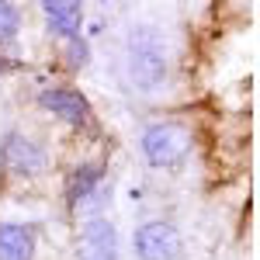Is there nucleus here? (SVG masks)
<instances>
[{"instance_id":"obj_1","label":"nucleus","mask_w":260,"mask_h":260,"mask_svg":"<svg viewBox=\"0 0 260 260\" xmlns=\"http://www.w3.org/2000/svg\"><path fill=\"white\" fill-rule=\"evenodd\" d=\"M128 80L139 90H156L167 80V52L160 45V35L139 28L128 39Z\"/></svg>"},{"instance_id":"obj_2","label":"nucleus","mask_w":260,"mask_h":260,"mask_svg":"<svg viewBox=\"0 0 260 260\" xmlns=\"http://www.w3.org/2000/svg\"><path fill=\"white\" fill-rule=\"evenodd\" d=\"M187 149H191V136L177 121H160L142 132V153L153 167H174L187 156Z\"/></svg>"},{"instance_id":"obj_3","label":"nucleus","mask_w":260,"mask_h":260,"mask_svg":"<svg viewBox=\"0 0 260 260\" xmlns=\"http://www.w3.org/2000/svg\"><path fill=\"white\" fill-rule=\"evenodd\" d=\"M136 253L139 260H174L180 253V233L170 222H146L136 229Z\"/></svg>"},{"instance_id":"obj_4","label":"nucleus","mask_w":260,"mask_h":260,"mask_svg":"<svg viewBox=\"0 0 260 260\" xmlns=\"http://www.w3.org/2000/svg\"><path fill=\"white\" fill-rule=\"evenodd\" d=\"M80 260H118V233L108 219H90L83 225Z\"/></svg>"},{"instance_id":"obj_5","label":"nucleus","mask_w":260,"mask_h":260,"mask_svg":"<svg viewBox=\"0 0 260 260\" xmlns=\"http://www.w3.org/2000/svg\"><path fill=\"white\" fill-rule=\"evenodd\" d=\"M0 160L14 174H39L42 167H45V153L31 139H24L21 132H11L4 139V146H0Z\"/></svg>"},{"instance_id":"obj_6","label":"nucleus","mask_w":260,"mask_h":260,"mask_svg":"<svg viewBox=\"0 0 260 260\" xmlns=\"http://www.w3.org/2000/svg\"><path fill=\"white\" fill-rule=\"evenodd\" d=\"M39 104H42V108H49L52 115L66 118V121H83V118H87V111H90L87 98H83L80 90H70V87H49V90H42Z\"/></svg>"},{"instance_id":"obj_7","label":"nucleus","mask_w":260,"mask_h":260,"mask_svg":"<svg viewBox=\"0 0 260 260\" xmlns=\"http://www.w3.org/2000/svg\"><path fill=\"white\" fill-rule=\"evenodd\" d=\"M35 229L21 222H0V260H31Z\"/></svg>"},{"instance_id":"obj_8","label":"nucleus","mask_w":260,"mask_h":260,"mask_svg":"<svg viewBox=\"0 0 260 260\" xmlns=\"http://www.w3.org/2000/svg\"><path fill=\"white\" fill-rule=\"evenodd\" d=\"M45 21H49V31L59 35V39H73L80 31L83 21V7L80 4H70V0H56V4H42Z\"/></svg>"},{"instance_id":"obj_9","label":"nucleus","mask_w":260,"mask_h":260,"mask_svg":"<svg viewBox=\"0 0 260 260\" xmlns=\"http://www.w3.org/2000/svg\"><path fill=\"white\" fill-rule=\"evenodd\" d=\"M101 184V167H80L70 180V205H83Z\"/></svg>"},{"instance_id":"obj_10","label":"nucleus","mask_w":260,"mask_h":260,"mask_svg":"<svg viewBox=\"0 0 260 260\" xmlns=\"http://www.w3.org/2000/svg\"><path fill=\"white\" fill-rule=\"evenodd\" d=\"M21 24V14L14 4H0V39H11Z\"/></svg>"},{"instance_id":"obj_11","label":"nucleus","mask_w":260,"mask_h":260,"mask_svg":"<svg viewBox=\"0 0 260 260\" xmlns=\"http://www.w3.org/2000/svg\"><path fill=\"white\" fill-rule=\"evenodd\" d=\"M66 56H70V66H83L87 56H90V49H87V42H80V35H73V39H66Z\"/></svg>"}]
</instances>
